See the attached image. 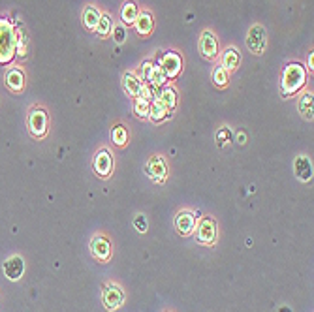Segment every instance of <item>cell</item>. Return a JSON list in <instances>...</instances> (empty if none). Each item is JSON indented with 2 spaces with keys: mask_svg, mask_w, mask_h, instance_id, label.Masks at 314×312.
Wrapping results in <instances>:
<instances>
[{
  "mask_svg": "<svg viewBox=\"0 0 314 312\" xmlns=\"http://www.w3.org/2000/svg\"><path fill=\"white\" fill-rule=\"evenodd\" d=\"M90 252H93V256L98 260V262H107L111 258V245L109 241L105 239V237L98 235L94 237L93 243H90Z\"/></svg>",
  "mask_w": 314,
  "mask_h": 312,
  "instance_id": "12",
  "label": "cell"
},
{
  "mask_svg": "<svg viewBox=\"0 0 314 312\" xmlns=\"http://www.w3.org/2000/svg\"><path fill=\"white\" fill-rule=\"evenodd\" d=\"M215 139H216V145H218V147H228L230 143H233V139H235V136H233V132L230 130L228 126H222L220 130L216 132Z\"/></svg>",
  "mask_w": 314,
  "mask_h": 312,
  "instance_id": "25",
  "label": "cell"
},
{
  "mask_svg": "<svg viewBox=\"0 0 314 312\" xmlns=\"http://www.w3.org/2000/svg\"><path fill=\"white\" fill-rule=\"evenodd\" d=\"M168 117H171V111H168L164 107V105L160 104L158 100H153V104H151V111H149V119L155 124H158V122H164Z\"/></svg>",
  "mask_w": 314,
  "mask_h": 312,
  "instance_id": "20",
  "label": "cell"
},
{
  "mask_svg": "<svg viewBox=\"0 0 314 312\" xmlns=\"http://www.w3.org/2000/svg\"><path fill=\"white\" fill-rule=\"evenodd\" d=\"M305 83H307V70L299 62H290L284 68V74H282L281 83L282 96L290 98L292 94H295L298 90H301L305 87Z\"/></svg>",
  "mask_w": 314,
  "mask_h": 312,
  "instance_id": "1",
  "label": "cell"
},
{
  "mask_svg": "<svg viewBox=\"0 0 314 312\" xmlns=\"http://www.w3.org/2000/svg\"><path fill=\"white\" fill-rule=\"evenodd\" d=\"M309 68H310V71L314 70V53H310L309 55Z\"/></svg>",
  "mask_w": 314,
  "mask_h": 312,
  "instance_id": "34",
  "label": "cell"
},
{
  "mask_svg": "<svg viewBox=\"0 0 314 312\" xmlns=\"http://www.w3.org/2000/svg\"><path fill=\"white\" fill-rule=\"evenodd\" d=\"M145 173L151 181L160 185L168 179V166H165V160L162 156H151L145 164Z\"/></svg>",
  "mask_w": 314,
  "mask_h": 312,
  "instance_id": "7",
  "label": "cell"
},
{
  "mask_svg": "<svg viewBox=\"0 0 314 312\" xmlns=\"http://www.w3.org/2000/svg\"><path fill=\"white\" fill-rule=\"evenodd\" d=\"M312 107H314V96L312 93H305L299 100V111L303 115L305 121H310L312 122L314 119V113H312Z\"/></svg>",
  "mask_w": 314,
  "mask_h": 312,
  "instance_id": "21",
  "label": "cell"
},
{
  "mask_svg": "<svg viewBox=\"0 0 314 312\" xmlns=\"http://www.w3.org/2000/svg\"><path fill=\"white\" fill-rule=\"evenodd\" d=\"M158 66L164 70L168 79H175L182 70V59L175 51H164L158 57Z\"/></svg>",
  "mask_w": 314,
  "mask_h": 312,
  "instance_id": "3",
  "label": "cell"
},
{
  "mask_svg": "<svg viewBox=\"0 0 314 312\" xmlns=\"http://www.w3.org/2000/svg\"><path fill=\"white\" fill-rule=\"evenodd\" d=\"M213 83L216 87H226L228 85V70H224L222 66H216L213 70Z\"/></svg>",
  "mask_w": 314,
  "mask_h": 312,
  "instance_id": "29",
  "label": "cell"
},
{
  "mask_svg": "<svg viewBox=\"0 0 314 312\" xmlns=\"http://www.w3.org/2000/svg\"><path fill=\"white\" fill-rule=\"evenodd\" d=\"M281 312H290V310H288V308L284 307V308H281Z\"/></svg>",
  "mask_w": 314,
  "mask_h": 312,
  "instance_id": "36",
  "label": "cell"
},
{
  "mask_svg": "<svg viewBox=\"0 0 314 312\" xmlns=\"http://www.w3.org/2000/svg\"><path fill=\"white\" fill-rule=\"evenodd\" d=\"M122 87H124V93L130 96V98H139L141 96V87H143V81L136 77L134 74L126 71L124 76H122Z\"/></svg>",
  "mask_w": 314,
  "mask_h": 312,
  "instance_id": "15",
  "label": "cell"
},
{
  "mask_svg": "<svg viewBox=\"0 0 314 312\" xmlns=\"http://www.w3.org/2000/svg\"><path fill=\"white\" fill-rule=\"evenodd\" d=\"M293 171H295V177H298L301 182H309L314 175V168H312V160L309 156H298L295 162H293Z\"/></svg>",
  "mask_w": 314,
  "mask_h": 312,
  "instance_id": "11",
  "label": "cell"
},
{
  "mask_svg": "<svg viewBox=\"0 0 314 312\" xmlns=\"http://www.w3.org/2000/svg\"><path fill=\"white\" fill-rule=\"evenodd\" d=\"M156 100H158L160 104L164 105L168 111L175 109V107H177V90H175V88H171V87H164L162 90H158Z\"/></svg>",
  "mask_w": 314,
  "mask_h": 312,
  "instance_id": "18",
  "label": "cell"
},
{
  "mask_svg": "<svg viewBox=\"0 0 314 312\" xmlns=\"http://www.w3.org/2000/svg\"><path fill=\"white\" fill-rule=\"evenodd\" d=\"M241 62V55H239V51L235 47H228L224 51V55H222V68L224 70H235L237 66Z\"/></svg>",
  "mask_w": 314,
  "mask_h": 312,
  "instance_id": "23",
  "label": "cell"
},
{
  "mask_svg": "<svg viewBox=\"0 0 314 312\" xmlns=\"http://www.w3.org/2000/svg\"><path fill=\"white\" fill-rule=\"evenodd\" d=\"M138 15H139V8L136 2H134V0L124 2V6H122V10H121L122 23H124V25H134L136 19H138Z\"/></svg>",
  "mask_w": 314,
  "mask_h": 312,
  "instance_id": "19",
  "label": "cell"
},
{
  "mask_svg": "<svg viewBox=\"0 0 314 312\" xmlns=\"http://www.w3.org/2000/svg\"><path fill=\"white\" fill-rule=\"evenodd\" d=\"M147 218H145L143 214H138V216H136V218H134V228H136V230L139 231V233H145V231H147Z\"/></svg>",
  "mask_w": 314,
  "mask_h": 312,
  "instance_id": "33",
  "label": "cell"
},
{
  "mask_svg": "<svg viewBox=\"0 0 314 312\" xmlns=\"http://www.w3.org/2000/svg\"><path fill=\"white\" fill-rule=\"evenodd\" d=\"M17 34L8 19H0V64L8 62L15 57Z\"/></svg>",
  "mask_w": 314,
  "mask_h": 312,
  "instance_id": "2",
  "label": "cell"
},
{
  "mask_svg": "<svg viewBox=\"0 0 314 312\" xmlns=\"http://www.w3.org/2000/svg\"><path fill=\"white\" fill-rule=\"evenodd\" d=\"M6 87L13 90V93H21L25 88V74L19 68H10L6 71Z\"/></svg>",
  "mask_w": 314,
  "mask_h": 312,
  "instance_id": "16",
  "label": "cell"
},
{
  "mask_svg": "<svg viewBox=\"0 0 314 312\" xmlns=\"http://www.w3.org/2000/svg\"><path fill=\"white\" fill-rule=\"evenodd\" d=\"M151 111V102L145 98H136L134 100V113L138 119H149Z\"/></svg>",
  "mask_w": 314,
  "mask_h": 312,
  "instance_id": "24",
  "label": "cell"
},
{
  "mask_svg": "<svg viewBox=\"0 0 314 312\" xmlns=\"http://www.w3.org/2000/svg\"><path fill=\"white\" fill-rule=\"evenodd\" d=\"M165 81H168V77H165L164 70H162L160 66H155V68H153V74H151L149 83L151 85H155L156 88H160V87H164Z\"/></svg>",
  "mask_w": 314,
  "mask_h": 312,
  "instance_id": "28",
  "label": "cell"
},
{
  "mask_svg": "<svg viewBox=\"0 0 314 312\" xmlns=\"http://www.w3.org/2000/svg\"><path fill=\"white\" fill-rule=\"evenodd\" d=\"M199 53L205 57V59H215L218 55V42H216V36L211 30H204L201 38H199Z\"/></svg>",
  "mask_w": 314,
  "mask_h": 312,
  "instance_id": "10",
  "label": "cell"
},
{
  "mask_svg": "<svg viewBox=\"0 0 314 312\" xmlns=\"http://www.w3.org/2000/svg\"><path fill=\"white\" fill-rule=\"evenodd\" d=\"M134 27H136V32L141 36V38H147L151 32H153V28H155V21H153V15H151L149 11H139L138 19L134 23Z\"/></svg>",
  "mask_w": 314,
  "mask_h": 312,
  "instance_id": "17",
  "label": "cell"
},
{
  "mask_svg": "<svg viewBox=\"0 0 314 312\" xmlns=\"http://www.w3.org/2000/svg\"><path fill=\"white\" fill-rule=\"evenodd\" d=\"M124 303V291L121 290V286L107 284L104 290V305L107 310H117Z\"/></svg>",
  "mask_w": 314,
  "mask_h": 312,
  "instance_id": "9",
  "label": "cell"
},
{
  "mask_svg": "<svg viewBox=\"0 0 314 312\" xmlns=\"http://www.w3.org/2000/svg\"><path fill=\"white\" fill-rule=\"evenodd\" d=\"M93 168L96 171V175L102 177V179H107L113 171V156L107 149H100L96 156H94V162H93Z\"/></svg>",
  "mask_w": 314,
  "mask_h": 312,
  "instance_id": "8",
  "label": "cell"
},
{
  "mask_svg": "<svg viewBox=\"0 0 314 312\" xmlns=\"http://www.w3.org/2000/svg\"><path fill=\"white\" fill-rule=\"evenodd\" d=\"M237 139H239V143H245L247 141V136H245L243 132H239V134H237Z\"/></svg>",
  "mask_w": 314,
  "mask_h": 312,
  "instance_id": "35",
  "label": "cell"
},
{
  "mask_svg": "<svg viewBox=\"0 0 314 312\" xmlns=\"http://www.w3.org/2000/svg\"><path fill=\"white\" fill-rule=\"evenodd\" d=\"M111 139H113V143H115V145L124 147V145H126V139H128L126 128H124V126H121V124L113 126V130H111Z\"/></svg>",
  "mask_w": 314,
  "mask_h": 312,
  "instance_id": "27",
  "label": "cell"
},
{
  "mask_svg": "<svg viewBox=\"0 0 314 312\" xmlns=\"http://www.w3.org/2000/svg\"><path fill=\"white\" fill-rule=\"evenodd\" d=\"M47 124H49V121H47L45 109L34 107V109L28 113V130H30L32 137H36V139L45 137V134H47Z\"/></svg>",
  "mask_w": 314,
  "mask_h": 312,
  "instance_id": "4",
  "label": "cell"
},
{
  "mask_svg": "<svg viewBox=\"0 0 314 312\" xmlns=\"http://www.w3.org/2000/svg\"><path fill=\"white\" fill-rule=\"evenodd\" d=\"M267 44V30L262 25H254L250 27L247 34V47L252 51L254 55H262Z\"/></svg>",
  "mask_w": 314,
  "mask_h": 312,
  "instance_id": "6",
  "label": "cell"
},
{
  "mask_svg": "<svg viewBox=\"0 0 314 312\" xmlns=\"http://www.w3.org/2000/svg\"><path fill=\"white\" fill-rule=\"evenodd\" d=\"M100 13L94 6H88V8H85V11H83V15H81V21H83V27L88 28V30H94L96 28V25H98L100 21Z\"/></svg>",
  "mask_w": 314,
  "mask_h": 312,
  "instance_id": "22",
  "label": "cell"
},
{
  "mask_svg": "<svg viewBox=\"0 0 314 312\" xmlns=\"http://www.w3.org/2000/svg\"><path fill=\"white\" fill-rule=\"evenodd\" d=\"M2 269H4L6 279L19 280L23 277V273H25V262L19 256H11L4 262V267Z\"/></svg>",
  "mask_w": 314,
  "mask_h": 312,
  "instance_id": "13",
  "label": "cell"
},
{
  "mask_svg": "<svg viewBox=\"0 0 314 312\" xmlns=\"http://www.w3.org/2000/svg\"><path fill=\"white\" fill-rule=\"evenodd\" d=\"M111 28H113V23H111V17L107 15V13H102L100 15V21L98 25H96V34H98L100 38H104V36H107V34L111 32Z\"/></svg>",
  "mask_w": 314,
  "mask_h": 312,
  "instance_id": "26",
  "label": "cell"
},
{
  "mask_svg": "<svg viewBox=\"0 0 314 312\" xmlns=\"http://www.w3.org/2000/svg\"><path fill=\"white\" fill-rule=\"evenodd\" d=\"M153 68H155V64H153L151 61H145L143 64H141V81L149 83L151 74H153Z\"/></svg>",
  "mask_w": 314,
  "mask_h": 312,
  "instance_id": "32",
  "label": "cell"
},
{
  "mask_svg": "<svg viewBox=\"0 0 314 312\" xmlns=\"http://www.w3.org/2000/svg\"><path fill=\"white\" fill-rule=\"evenodd\" d=\"M196 241L199 245H215L216 241V222L209 216L199 220V224H196Z\"/></svg>",
  "mask_w": 314,
  "mask_h": 312,
  "instance_id": "5",
  "label": "cell"
},
{
  "mask_svg": "<svg viewBox=\"0 0 314 312\" xmlns=\"http://www.w3.org/2000/svg\"><path fill=\"white\" fill-rule=\"evenodd\" d=\"M175 228L179 230L181 235H190V233H194V230H196V214L190 213V211L179 213L175 218Z\"/></svg>",
  "mask_w": 314,
  "mask_h": 312,
  "instance_id": "14",
  "label": "cell"
},
{
  "mask_svg": "<svg viewBox=\"0 0 314 312\" xmlns=\"http://www.w3.org/2000/svg\"><path fill=\"white\" fill-rule=\"evenodd\" d=\"M17 34V45H15V55L19 57H25L27 55V36H25V32H15Z\"/></svg>",
  "mask_w": 314,
  "mask_h": 312,
  "instance_id": "30",
  "label": "cell"
},
{
  "mask_svg": "<svg viewBox=\"0 0 314 312\" xmlns=\"http://www.w3.org/2000/svg\"><path fill=\"white\" fill-rule=\"evenodd\" d=\"M113 30V40H115V44H124V40H126V28L122 27V25H117L115 28H111Z\"/></svg>",
  "mask_w": 314,
  "mask_h": 312,
  "instance_id": "31",
  "label": "cell"
}]
</instances>
